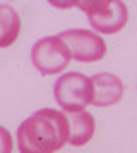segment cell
<instances>
[{"label":"cell","mask_w":137,"mask_h":153,"mask_svg":"<svg viewBox=\"0 0 137 153\" xmlns=\"http://www.w3.org/2000/svg\"><path fill=\"white\" fill-rule=\"evenodd\" d=\"M69 142V119L57 109H40L17 128L19 153H55Z\"/></svg>","instance_id":"1"},{"label":"cell","mask_w":137,"mask_h":153,"mask_svg":"<svg viewBox=\"0 0 137 153\" xmlns=\"http://www.w3.org/2000/svg\"><path fill=\"white\" fill-rule=\"evenodd\" d=\"M53 98L67 113L86 111V107L93 102V82L78 71L65 73L57 76L53 84Z\"/></svg>","instance_id":"2"},{"label":"cell","mask_w":137,"mask_h":153,"mask_svg":"<svg viewBox=\"0 0 137 153\" xmlns=\"http://www.w3.org/2000/svg\"><path fill=\"white\" fill-rule=\"evenodd\" d=\"M82 12L88 13V21L95 31L103 35L118 33L127 23V6L120 0L114 2H84L74 4Z\"/></svg>","instance_id":"3"},{"label":"cell","mask_w":137,"mask_h":153,"mask_svg":"<svg viewBox=\"0 0 137 153\" xmlns=\"http://www.w3.org/2000/svg\"><path fill=\"white\" fill-rule=\"evenodd\" d=\"M32 65L40 71L42 75H55L67 69L70 63V52L65 46V42L55 36H44L32 46L31 52Z\"/></svg>","instance_id":"4"},{"label":"cell","mask_w":137,"mask_h":153,"mask_svg":"<svg viewBox=\"0 0 137 153\" xmlns=\"http://www.w3.org/2000/svg\"><path fill=\"white\" fill-rule=\"evenodd\" d=\"M65 46L69 48L70 57L82 63H93L99 61L107 52V44L99 33L86 31V29H69L57 35Z\"/></svg>","instance_id":"5"},{"label":"cell","mask_w":137,"mask_h":153,"mask_svg":"<svg viewBox=\"0 0 137 153\" xmlns=\"http://www.w3.org/2000/svg\"><path fill=\"white\" fill-rule=\"evenodd\" d=\"M93 82V105L95 107H108L114 105L124 96V82L120 76L112 73H97L92 76Z\"/></svg>","instance_id":"6"},{"label":"cell","mask_w":137,"mask_h":153,"mask_svg":"<svg viewBox=\"0 0 137 153\" xmlns=\"http://www.w3.org/2000/svg\"><path fill=\"white\" fill-rule=\"evenodd\" d=\"M69 143L70 146H86L95 132V119L88 111H78L69 115Z\"/></svg>","instance_id":"7"},{"label":"cell","mask_w":137,"mask_h":153,"mask_svg":"<svg viewBox=\"0 0 137 153\" xmlns=\"http://www.w3.org/2000/svg\"><path fill=\"white\" fill-rule=\"evenodd\" d=\"M21 33V17L12 6L0 4V48H8Z\"/></svg>","instance_id":"8"},{"label":"cell","mask_w":137,"mask_h":153,"mask_svg":"<svg viewBox=\"0 0 137 153\" xmlns=\"http://www.w3.org/2000/svg\"><path fill=\"white\" fill-rule=\"evenodd\" d=\"M12 147H13V142L10 132L4 126H0V153H12Z\"/></svg>","instance_id":"9"}]
</instances>
